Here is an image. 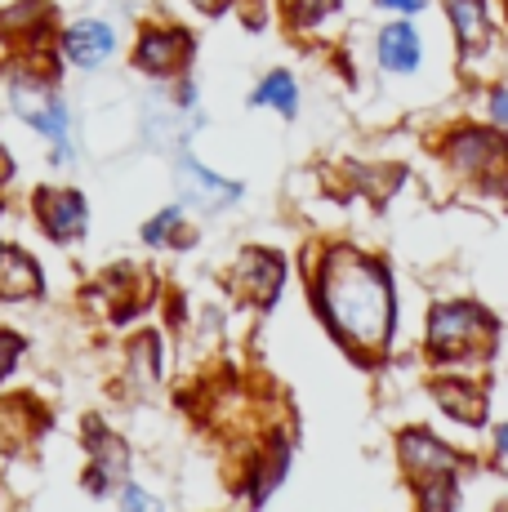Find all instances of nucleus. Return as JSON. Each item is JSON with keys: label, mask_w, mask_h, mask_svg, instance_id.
<instances>
[{"label": "nucleus", "mask_w": 508, "mask_h": 512, "mask_svg": "<svg viewBox=\"0 0 508 512\" xmlns=\"http://www.w3.org/2000/svg\"><path fill=\"white\" fill-rule=\"evenodd\" d=\"M197 5H201V9H214V5H219V0H197Z\"/></svg>", "instance_id": "obj_24"}, {"label": "nucleus", "mask_w": 508, "mask_h": 512, "mask_svg": "<svg viewBox=\"0 0 508 512\" xmlns=\"http://www.w3.org/2000/svg\"><path fill=\"white\" fill-rule=\"evenodd\" d=\"M170 228H179V210H165L161 219H152V223H148V232H143V236H148L152 245H161V241H170Z\"/></svg>", "instance_id": "obj_19"}, {"label": "nucleus", "mask_w": 508, "mask_h": 512, "mask_svg": "<svg viewBox=\"0 0 508 512\" xmlns=\"http://www.w3.org/2000/svg\"><path fill=\"white\" fill-rule=\"evenodd\" d=\"M451 161L464 174H477V179L495 183L508 174V143L491 130H459L451 139Z\"/></svg>", "instance_id": "obj_3"}, {"label": "nucleus", "mask_w": 508, "mask_h": 512, "mask_svg": "<svg viewBox=\"0 0 508 512\" xmlns=\"http://www.w3.org/2000/svg\"><path fill=\"white\" fill-rule=\"evenodd\" d=\"M402 464L415 477V486H451V472H455V455L442 450L433 437L424 432H406L402 437Z\"/></svg>", "instance_id": "obj_5"}, {"label": "nucleus", "mask_w": 508, "mask_h": 512, "mask_svg": "<svg viewBox=\"0 0 508 512\" xmlns=\"http://www.w3.org/2000/svg\"><path fill=\"white\" fill-rule=\"evenodd\" d=\"M379 63H384L388 72H415L419 67V36L410 32L406 23L384 27V36H379Z\"/></svg>", "instance_id": "obj_11"}, {"label": "nucleus", "mask_w": 508, "mask_h": 512, "mask_svg": "<svg viewBox=\"0 0 508 512\" xmlns=\"http://www.w3.org/2000/svg\"><path fill=\"white\" fill-rule=\"evenodd\" d=\"M491 112H495V121H504V125H508V94H495Z\"/></svg>", "instance_id": "obj_21"}, {"label": "nucleus", "mask_w": 508, "mask_h": 512, "mask_svg": "<svg viewBox=\"0 0 508 512\" xmlns=\"http://www.w3.org/2000/svg\"><path fill=\"white\" fill-rule=\"evenodd\" d=\"M41 290L36 263L23 250H0V299H27Z\"/></svg>", "instance_id": "obj_10"}, {"label": "nucleus", "mask_w": 508, "mask_h": 512, "mask_svg": "<svg viewBox=\"0 0 508 512\" xmlns=\"http://www.w3.org/2000/svg\"><path fill=\"white\" fill-rule=\"evenodd\" d=\"M330 9H335V0H286V14L295 18V23H317Z\"/></svg>", "instance_id": "obj_17"}, {"label": "nucleus", "mask_w": 508, "mask_h": 512, "mask_svg": "<svg viewBox=\"0 0 508 512\" xmlns=\"http://www.w3.org/2000/svg\"><path fill=\"white\" fill-rule=\"evenodd\" d=\"M18 357H23V339H18V334H9V330H0V379L14 370Z\"/></svg>", "instance_id": "obj_18"}, {"label": "nucleus", "mask_w": 508, "mask_h": 512, "mask_svg": "<svg viewBox=\"0 0 508 512\" xmlns=\"http://www.w3.org/2000/svg\"><path fill=\"white\" fill-rule=\"evenodd\" d=\"M112 27H103V23H76V27H67V36H63V54L72 58L76 67H99L107 54H112Z\"/></svg>", "instance_id": "obj_9"}, {"label": "nucleus", "mask_w": 508, "mask_h": 512, "mask_svg": "<svg viewBox=\"0 0 508 512\" xmlns=\"http://www.w3.org/2000/svg\"><path fill=\"white\" fill-rule=\"evenodd\" d=\"M281 285V259L277 254H263V250H246L237 263V290L254 303H272Z\"/></svg>", "instance_id": "obj_8"}, {"label": "nucleus", "mask_w": 508, "mask_h": 512, "mask_svg": "<svg viewBox=\"0 0 508 512\" xmlns=\"http://www.w3.org/2000/svg\"><path fill=\"white\" fill-rule=\"evenodd\" d=\"M451 18L464 49H477L486 41V18H482V0H451Z\"/></svg>", "instance_id": "obj_15"}, {"label": "nucleus", "mask_w": 508, "mask_h": 512, "mask_svg": "<svg viewBox=\"0 0 508 512\" xmlns=\"http://www.w3.org/2000/svg\"><path fill=\"white\" fill-rule=\"evenodd\" d=\"M321 303L330 326L361 352H384L393 334V285L375 259L335 250L321 268Z\"/></svg>", "instance_id": "obj_1"}, {"label": "nucleus", "mask_w": 508, "mask_h": 512, "mask_svg": "<svg viewBox=\"0 0 508 512\" xmlns=\"http://www.w3.org/2000/svg\"><path fill=\"white\" fill-rule=\"evenodd\" d=\"M379 5H388V9H406V14H415V9H424V0H379Z\"/></svg>", "instance_id": "obj_20"}, {"label": "nucleus", "mask_w": 508, "mask_h": 512, "mask_svg": "<svg viewBox=\"0 0 508 512\" xmlns=\"http://www.w3.org/2000/svg\"><path fill=\"white\" fill-rule=\"evenodd\" d=\"M491 317L473 303H446L433 312V326H428V343H433L437 357H468V352H486L491 348Z\"/></svg>", "instance_id": "obj_2"}, {"label": "nucleus", "mask_w": 508, "mask_h": 512, "mask_svg": "<svg viewBox=\"0 0 508 512\" xmlns=\"http://www.w3.org/2000/svg\"><path fill=\"white\" fill-rule=\"evenodd\" d=\"M179 179H183V187H188L192 201H201V205H228L232 196L241 192L237 183H223V179H214V174H205L197 161H188V156L179 161Z\"/></svg>", "instance_id": "obj_12"}, {"label": "nucleus", "mask_w": 508, "mask_h": 512, "mask_svg": "<svg viewBox=\"0 0 508 512\" xmlns=\"http://www.w3.org/2000/svg\"><path fill=\"white\" fill-rule=\"evenodd\" d=\"M94 472H90V490H107L116 486V481L125 477V464H130V455H125V446L116 437H94Z\"/></svg>", "instance_id": "obj_13"}, {"label": "nucleus", "mask_w": 508, "mask_h": 512, "mask_svg": "<svg viewBox=\"0 0 508 512\" xmlns=\"http://www.w3.org/2000/svg\"><path fill=\"white\" fill-rule=\"evenodd\" d=\"M500 459H504V464H508V423H504V428H500Z\"/></svg>", "instance_id": "obj_23"}, {"label": "nucleus", "mask_w": 508, "mask_h": 512, "mask_svg": "<svg viewBox=\"0 0 508 512\" xmlns=\"http://www.w3.org/2000/svg\"><path fill=\"white\" fill-rule=\"evenodd\" d=\"M437 401H442V406L451 410L455 419H464V423H482L486 419L482 392L468 388V383H437Z\"/></svg>", "instance_id": "obj_14"}, {"label": "nucleus", "mask_w": 508, "mask_h": 512, "mask_svg": "<svg viewBox=\"0 0 508 512\" xmlns=\"http://www.w3.org/2000/svg\"><path fill=\"white\" fill-rule=\"evenodd\" d=\"M14 103H18V112H23L27 121H32L36 130L54 143V161L58 165L72 161V116H67V107L58 103V98H50V94H32V98H27L23 90H14Z\"/></svg>", "instance_id": "obj_4"}, {"label": "nucleus", "mask_w": 508, "mask_h": 512, "mask_svg": "<svg viewBox=\"0 0 508 512\" xmlns=\"http://www.w3.org/2000/svg\"><path fill=\"white\" fill-rule=\"evenodd\" d=\"M125 504H130V508H152V499L139 495V490H130V495H125Z\"/></svg>", "instance_id": "obj_22"}, {"label": "nucleus", "mask_w": 508, "mask_h": 512, "mask_svg": "<svg viewBox=\"0 0 508 512\" xmlns=\"http://www.w3.org/2000/svg\"><path fill=\"white\" fill-rule=\"evenodd\" d=\"M36 219L45 223V232H50L54 241H72V236L85 232V201L76 192H54V187H45V192H36Z\"/></svg>", "instance_id": "obj_6"}, {"label": "nucleus", "mask_w": 508, "mask_h": 512, "mask_svg": "<svg viewBox=\"0 0 508 512\" xmlns=\"http://www.w3.org/2000/svg\"><path fill=\"white\" fill-rule=\"evenodd\" d=\"M254 103H272V107H281V112H295V81H290L286 72H272L268 81L259 85V94H254Z\"/></svg>", "instance_id": "obj_16"}, {"label": "nucleus", "mask_w": 508, "mask_h": 512, "mask_svg": "<svg viewBox=\"0 0 508 512\" xmlns=\"http://www.w3.org/2000/svg\"><path fill=\"white\" fill-rule=\"evenodd\" d=\"M188 36L183 32H165V27H156L139 41V54H134V63L143 67V72H156V76H170L179 72L183 63H188Z\"/></svg>", "instance_id": "obj_7"}]
</instances>
